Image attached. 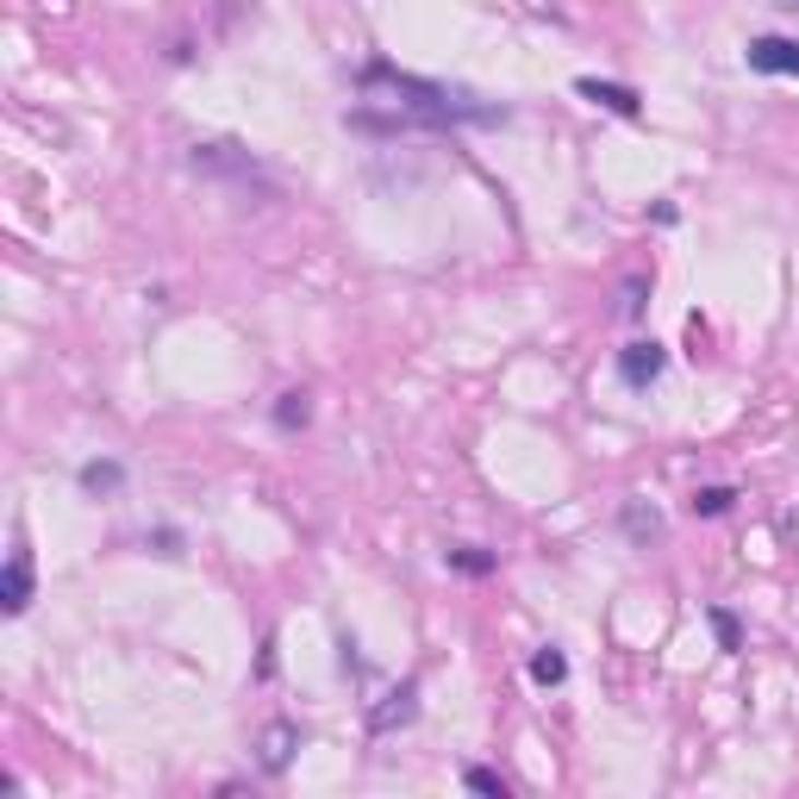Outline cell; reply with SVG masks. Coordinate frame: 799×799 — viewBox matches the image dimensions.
Segmentation results:
<instances>
[{"label": "cell", "mask_w": 799, "mask_h": 799, "mask_svg": "<svg viewBox=\"0 0 799 799\" xmlns=\"http://www.w3.org/2000/svg\"><path fill=\"white\" fill-rule=\"evenodd\" d=\"M731 506H737L731 487H700V494H693V519H718V513H731Z\"/></svg>", "instance_id": "obj_10"}, {"label": "cell", "mask_w": 799, "mask_h": 799, "mask_svg": "<svg viewBox=\"0 0 799 799\" xmlns=\"http://www.w3.org/2000/svg\"><path fill=\"white\" fill-rule=\"evenodd\" d=\"M294 743H301V731H294V725H269V731H262V768H269V775H281V768H287V756H294Z\"/></svg>", "instance_id": "obj_7"}, {"label": "cell", "mask_w": 799, "mask_h": 799, "mask_svg": "<svg viewBox=\"0 0 799 799\" xmlns=\"http://www.w3.org/2000/svg\"><path fill=\"white\" fill-rule=\"evenodd\" d=\"M562 674H568V662H562V649H538V656H531V681H543V688H556Z\"/></svg>", "instance_id": "obj_12"}, {"label": "cell", "mask_w": 799, "mask_h": 799, "mask_svg": "<svg viewBox=\"0 0 799 799\" xmlns=\"http://www.w3.org/2000/svg\"><path fill=\"white\" fill-rule=\"evenodd\" d=\"M269 419H275L281 432H301L306 419H313V393H306V388H287L275 400V412H269Z\"/></svg>", "instance_id": "obj_8"}, {"label": "cell", "mask_w": 799, "mask_h": 799, "mask_svg": "<svg viewBox=\"0 0 799 799\" xmlns=\"http://www.w3.org/2000/svg\"><path fill=\"white\" fill-rule=\"evenodd\" d=\"M644 294H649L644 281H625V319H637V313H644Z\"/></svg>", "instance_id": "obj_16"}, {"label": "cell", "mask_w": 799, "mask_h": 799, "mask_svg": "<svg viewBox=\"0 0 799 799\" xmlns=\"http://www.w3.org/2000/svg\"><path fill=\"white\" fill-rule=\"evenodd\" d=\"M575 94H581V101H594V107H606V113H619V119H637V113H644V101H637L631 87L600 82V75H581V82H575Z\"/></svg>", "instance_id": "obj_4"}, {"label": "cell", "mask_w": 799, "mask_h": 799, "mask_svg": "<svg viewBox=\"0 0 799 799\" xmlns=\"http://www.w3.org/2000/svg\"><path fill=\"white\" fill-rule=\"evenodd\" d=\"M662 368H669V350L649 344V338H644V344H625V350H619V375H625V388H649Z\"/></svg>", "instance_id": "obj_3"}, {"label": "cell", "mask_w": 799, "mask_h": 799, "mask_svg": "<svg viewBox=\"0 0 799 799\" xmlns=\"http://www.w3.org/2000/svg\"><path fill=\"white\" fill-rule=\"evenodd\" d=\"M625 531H631V538H656V531H662L656 506H649V513H644V506H625Z\"/></svg>", "instance_id": "obj_13"}, {"label": "cell", "mask_w": 799, "mask_h": 799, "mask_svg": "<svg viewBox=\"0 0 799 799\" xmlns=\"http://www.w3.org/2000/svg\"><path fill=\"white\" fill-rule=\"evenodd\" d=\"M775 7H787V13H799V0H775Z\"/></svg>", "instance_id": "obj_17"}, {"label": "cell", "mask_w": 799, "mask_h": 799, "mask_svg": "<svg viewBox=\"0 0 799 799\" xmlns=\"http://www.w3.org/2000/svg\"><path fill=\"white\" fill-rule=\"evenodd\" d=\"M462 780H469V794H494V799H506V780H500L494 768H469Z\"/></svg>", "instance_id": "obj_15"}, {"label": "cell", "mask_w": 799, "mask_h": 799, "mask_svg": "<svg viewBox=\"0 0 799 799\" xmlns=\"http://www.w3.org/2000/svg\"><path fill=\"white\" fill-rule=\"evenodd\" d=\"M368 107L350 113L356 131H419V126H494L506 119V107H487L462 87H444V82H425V75H407V69H388V63H368L356 75Z\"/></svg>", "instance_id": "obj_1"}, {"label": "cell", "mask_w": 799, "mask_h": 799, "mask_svg": "<svg viewBox=\"0 0 799 799\" xmlns=\"http://www.w3.org/2000/svg\"><path fill=\"white\" fill-rule=\"evenodd\" d=\"M743 57L756 75H799V38H750Z\"/></svg>", "instance_id": "obj_2"}, {"label": "cell", "mask_w": 799, "mask_h": 799, "mask_svg": "<svg viewBox=\"0 0 799 799\" xmlns=\"http://www.w3.org/2000/svg\"><path fill=\"white\" fill-rule=\"evenodd\" d=\"M713 631H718V649H743V631H737V619L725 606H713Z\"/></svg>", "instance_id": "obj_14"}, {"label": "cell", "mask_w": 799, "mask_h": 799, "mask_svg": "<svg viewBox=\"0 0 799 799\" xmlns=\"http://www.w3.org/2000/svg\"><path fill=\"white\" fill-rule=\"evenodd\" d=\"M0 606L20 619L25 606H32V562H25V550L13 562H7V575H0Z\"/></svg>", "instance_id": "obj_6"}, {"label": "cell", "mask_w": 799, "mask_h": 799, "mask_svg": "<svg viewBox=\"0 0 799 799\" xmlns=\"http://www.w3.org/2000/svg\"><path fill=\"white\" fill-rule=\"evenodd\" d=\"M412 713H419V681H400V693H388V706H375V713H368V731L375 737H388L393 725H412Z\"/></svg>", "instance_id": "obj_5"}, {"label": "cell", "mask_w": 799, "mask_h": 799, "mask_svg": "<svg viewBox=\"0 0 799 799\" xmlns=\"http://www.w3.org/2000/svg\"><path fill=\"white\" fill-rule=\"evenodd\" d=\"M82 487L87 494H119L126 487V469L119 462H82Z\"/></svg>", "instance_id": "obj_9"}, {"label": "cell", "mask_w": 799, "mask_h": 799, "mask_svg": "<svg viewBox=\"0 0 799 799\" xmlns=\"http://www.w3.org/2000/svg\"><path fill=\"white\" fill-rule=\"evenodd\" d=\"M444 556H450V568H462V575H494V556L475 550V543H456V550H444Z\"/></svg>", "instance_id": "obj_11"}]
</instances>
